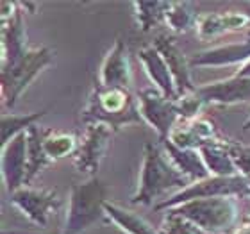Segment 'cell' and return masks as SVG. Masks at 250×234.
<instances>
[{
  "label": "cell",
  "mask_w": 250,
  "mask_h": 234,
  "mask_svg": "<svg viewBox=\"0 0 250 234\" xmlns=\"http://www.w3.org/2000/svg\"><path fill=\"white\" fill-rule=\"evenodd\" d=\"M186 186H189L188 179L173 167L172 161L165 156V152L154 141H146L143 145V161H141L138 190L132 195L130 202L152 206L167 191L172 190L181 191Z\"/></svg>",
  "instance_id": "1"
},
{
  "label": "cell",
  "mask_w": 250,
  "mask_h": 234,
  "mask_svg": "<svg viewBox=\"0 0 250 234\" xmlns=\"http://www.w3.org/2000/svg\"><path fill=\"white\" fill-rule=\"evenodd\" d=\"M81 116L88 125H107L113 132H118L127 124H138L143 120L138 97L130 93V89L105 88L100 83L93 86Z\"/></svg>",
  "instance_id": "2"
},
{
  "label": "cell",
  "mask_w": 250,
  "mask_h": 234,
  "mask_svg": "<svg viewBox=\"0 0 250 234\" xmlns=\"http://www.w3.org/2000/svg\"><path fill=\"white\" fill-rule=\"evenodd\" d=\"M105 202L107 188L97 177H89L88 181L72 184L62 234H81L100 222L105 214Z\"/></svg>",
  "instance_id": "3"
},
{
  "label": "cell",
  "mask_w": 250,
  "mask_h": 234,
  "mask_svg": "<svg viewBox=\"0 0 250 234\" xmlns=\"http://www.w3.org/2000/svg\"><path fill=\"white\" fill-rule=\"evenodd\" d=\"M172 211L189 220L206 234L227 233L238 218V204L232 197L197 198L172 208Z\"/></svg>",
  "instance_id": "4"
},
{
  "label": "cell",
  "mask_w": 250,
  "mask_h": 234,
  "mask_svg": "<svg viewBox=\"0 0 250 234\" xmlns=\"http://www.w3.org/2000/svg\"><path fill=\"white\" fill-rule=\"evenodd\" d=\"M54 61V52L48 47L29 48V52L21 59L2 66L0 81H2V100L5 107H15L31 83Z\"/></svg>",
  "instance_id": "5"
},
{
  "label": "cell",
  "mask_w": 250,
  "mask_h": 234,
  "mask_svg": "<svg viewBox=\"0 0 250 234\" xmlns=\"http://www.w3.org/2000/svg\"><path fill=\"white\" fill-rule=\"evenodd\" d=\"M214 197H250V184L249 179L243 175L234 177H213L209 175L202 181L189 182L181 191L173 193L172 197L165 198L159 204H156V209H172L181 204L197 200V198H214Z\"/></svg>",
  "instance_id": "6"
},
{
  "label": "cell",
  "mask_w": 250,
  "mask_h": 234,
  "mask_svg": "<svg viewBox=\"0 0 250 234\" xmlns=\"http://www.w3.org/2000/svg\"><path fill=\"white\" fill-rule=\"evenodd\" d=\"M136 97H138V104H140L141 118L156 129L161 141L168 140L170 132L175 129L177 120H181L177 100L167 99L161 91H157L154 88L141 89Z\"/></svg>",
  "instance_id": "7"
},
{
  "label": "cell",
  "mask_w": 250,
  "mask_h": 234,
  "mask_svg": "<svg viewBox=\"0 0 250 234\" xmlns=\"http://www.w3.org/2000/svg\"><path fill=\"white\" fill-rule=\"evenodd\" d=\"M111 134H113V129H109L107 125H88L86 134H84L83 141L79 143V149L73 156V167L77 168V172L95 177L105 152L109 149Z\"/></svg>",
  "instance_id": "8"
},
{
  "label": "cell",
  "mask_w": 250,
  "mask_h": 234,
  "mask_svg": "<svg viewBox=\"0 0 250 234\" xmlns=\"http://www.w3.org/2000/svg\"><path fill=\"white\" fill-rule=\"evenodd\" d=\"M11 202L40 227H47L48 216L59 208L58 193L52 190H34V188H20L11 195Z\"/></svg>",
  "instance_id": "9"
},
{
  "label": "cell",
  "mask_w": 250,
  "mask_h": 234,
  "mask_svg": "<svg viewBox=\"0 0 250 234\" xmlns=\"http://www.w3.org/2000/svg\"><path fill=\"white\" fill-rule=\"evenodd\" d=\"M154 47L159 50V54L163 56V59L167 61L170 72H172V77L175 81V88H177L179 99L184 97V95H189L193 91H197V86L193 84L191 79V64H189V58H186V54L181 50L175 40L167 34H161L157 36L152 43Z\"/></svg>",
  "instance_id": "10"
},
{
  "label": "cell",
  "mask_w": 250,
  "mask_h": 234,
  "mask_svg": "<svg viewBox=\"0 0 250 234\" xmlns=\"http://www.w3.org/2000/svg\"><path fill=\"white\" fill-rule=\"evenodd\" d=\"M197 93L208 104L234 106V104H250V79L247 77H229L222 81L208 83L198 86Z\"/></svg>",
  "instance_id": "11"
},
{
  "label": "cell",
  "mask_w": 250,
  "mask_h": 234,
  "mask_svg": "<svg viewBox=\"0 0 250 234\" xmlns=\"http://www.w3.org/2000/svg\"><path fill=\"white\" fill-rule=\"evenodd\" d=\"M27 175V132L16 136L2 147V177L5 190L13 195L25 184Z\"/></svg>",
  "instance_id": "12"
},
{
  "label": "cell",
  "mask_w": 250,
  "mask_h": 234,
  "mask_svg": "<svg viewBox=\"0 0 250 234\" xmlns=\"http://www.w3.org/2000/svg\"><path fill=\"white\" fill-rule=\"evenodd\" d=\"M130 83H132V72H130L129 50L125 42L118 38L102 63L100 84L105 88L130 89Z\"/></svg>",
  "instance_id": "13"
},
{
  "label": "cell",
  "mask_w": 250,
  "mask_h": 234,
  "mask_svg": "<svg viewBox=\"0 0 250 234\" xmlns=\"http://www.w3.org/2000/svg\"><path fill=\"white\" fill-rule=\"evenodd\" d=\"M0 40H2V66L15 64L29 52L27 48V32L23 27V11L18 9L11 20L0 23Z\"/></svg>",
  "instance_id": "14"
},
{
  "label": "cell",
  "mask_w": 250,
  "mask_h": 234,
  "mask_svg": "<svg viewBox=\"0 0 250 234\" xmlns=\"http://www.w3.org/2000/svg\"><path fill=\"white\" fill-rule=\"evenodd\" d=\"M168 140L173 145L181 147V149H189V150H200L204 145L220 141L218 132L214 129L213 122L209 120H191V122H184L170 132Z\"/></svg>",
  "instance_id": "15"
},
{
  "label": "cell",
  "mask_w": 250,
  "mask_h": 234,
  "mask_svg": "<svg viewBox=\"0 0 250 234\" xmlns=\"http://www.w3.org/2000/svg\"><path fill=\"white\" fill-rule=\"evenodd\" d=\"M250 61V42L230 43V45H220V47L208 48L202 52L193 54L189 58L191 68H208V66H230L238 63Z\"/></svg>",
  "instance_id": "16"
},
{
  "label": "cell",
  "mask_w": 250,
  "mask_h": 234,
  "mask_svg": "<svg viewBox=\"0 0 250 234\" xmlns=\"http://www.w3.org/2000/svg\"><path fill=\"white\" fill-rule=\"evenodd\" d=\"M140 61L145 68L146 75L150 77V81L156 84V89L161 91L167 99L170 100H177V88H175V81L172 77V72L168 68L167 61L163 59V56L159 54L154 45H146V47L140 48Z\"/></svg>",
  "instance_id": "17"
},
{
  "label": "cell",
  "mask_w": 250,
  "mask_h": 234,
  "mask_svg": "<svg viewBox=\"0 0 250 234\" xmlns=\"http://www.w3.org/2000/svg\"><path fill=\"white\" fill-rule=\"evenodd\" d=\"M165 147V152L168 154V159L172 161V165L177 168L179 172L186 177L188 181L197 182L202 181L206 177H209V172L204 159L198 150H189V149H181V147L173 145L170 140L161 141Z\"/></svg>",
  "instance_id": "18"
},
{
  "label": "cell",
  "mask_w": 250,
  "mask_h": 234,
  "mask_svg": "<svg viewBox=\"0 0 250 234\" xmlns=\"http://www.w3.org/2000/svg\"><path fill=\"white\" fill-rule=\"evenodd\" d=\"M200 156L204 159V165L208 168L209 175L213 177H234L240 175L238 168L234 165V159L230 156L229 147L225 141H214L209 145H204L200 149Z\"/></svg>",
  "instance_id": "19"
},
{
  "label": "cell",
  "mask_w": 250,
  "mask_h": 234,
  "mask_svg": "<svg viewBox=\"0 0 250 234\" xmlns=\"http://www.w3.org/2000/svg\"><path fill=\"white\" fill-rule=\"evenodd\" d=\"M45 136H47V129H42L40 125H32L31 129L27 130V175H25V184L34 179L38 173L42 172L43 168L50 165L47 152H45Z\"/></svg>",
  "instance_id": "20"
},
{
  "label": "cell",
  "mask_w": 250,
  "mask_h": 234,
  "mask_svg": "<svg viewBox=\"0 0 250 234\" xmlns=\"http://www.w3.org/2000/svg\"><path fill=\"white\" fill-rule=\"evenodd\" d=\"M105 216L113 222L115 225H118L124 233L127 234H159V231H156L145 218H141L140 214H136L134 211L122 208L115 202H105Z\"/></svg>",
  "instance_id": "21"
},
{
  "label": "cell",
  "mask_w": 250,
  "mask_h": 234,
  "mask_svg": "<svg viewBox=\"0 0 250 234\" xmlns=\"http://www.w3.org/2000/svg\"><path fill=\"white\" fill-rule=\"evenodd\" d=\"M132 7L136 11V18H138V25L143 32L152 31L161 21H167V11L170 7V2H163V0H154V2H132Z\"/></svg>",
  "instance_id": "22"
},
{
  "label": "cell",
  "mask_w": 250,
  "mask_h": 234,
  "mask_svg": "<svg viewBox=\"0 0 250 234\" xmlns=\"http://www.w3.org/2000/svg\"><path fill=\"white\" fill-rule=\"evenodd\" d=\"M45 152L50 161H59L66 156H75V152L79 149L77 136L72 132H54V130H47L45 136Z\"/></svg>",
  "instance_id": "23"
},
{
  "label": "cell",
  "mask_w": 250,
  "mask_h": 234,
  "mask_svg": "<svg viewBox=\"0 0 250 234\" xmlns=\"http://www.w3.org/2000/svg\"><path fill=\"white\" fill-rule=\"evenodd\" d=\"M45 115L47 111H36L29 115H2V124H0L2 125V147L7 145L11 140H15L16 136L27 132Z\"/></svg>",
  "instance_id": "24"
},
{
  "label": "cell",
  "mask_w": 250,
  "mask_h": 234,
  "mask_svg": "<svg viewBox=\"0 0 250 234\" xmlns=\"http://www.w3.org/2000/svg\"><path fill=\"white\" fill-rule=\"evenodd\" d=\"M197 15L193 11V5L189 2H170V7L167 11V23L173 32L184 34L197 25Z\"/></svg>",
  "instance_id": "25"
},
{
  "label": "cell",
  "mask_w": 250,
  "mask_h": 234,
  "mask_svg": "<svg viewBox=\"0 0 250 234\" xmlns=\"http://www.w3.org/2000/svg\"><path fill=\"white\" fill-rule=\"evenodd\" d=\"M197 34L200 40L208 42V40H214L218 36L227 34V23H225V15L224 13H208V15L198 16L197 20Z\"/></svg>",
  "instance_id": "26"
},
{
  "label": "cell",
  "mask_w": 250,
  "mask_h": 234,
  "mask_svg": "<svg viewBox=\"0 0 250 234\" xmlns=\"http://www.w3.org/2000/svg\"><path fill=\"white\" fill-rule=\"evenodd\" d=\"M159 234H206V233L200 231L197 225L191 224L184 216L177 214L172 209H168L167 214H165L163 229L159 231Z\"/></svg>",
  "instance_id": "27"
},
{
  "label": "cell",
  "mask_w": 250,
  "mask_h": 234,
  "mask_svg": "<svg viewBox=\"0 0 250 234\" xmlns=\"http://www.w3.org/2000/svg\"><path fill=\"white\" fill-rule=\"evenodd\" d=\"M206 102L202 100V97L193 91L189 95H184L181 99H177V109L179 116L183 122H191V120H197V115L204 109Z\"/></svg>",
  "instance_id": "28"
},
{
  "label": "cell",
  "mask_w": 250,
  "mask_h": 234,
  "mask_svg": "<svg viewBox=\"0 0 250 234\" xmlns=\"http://www.w3.org/2000/svg\"><path fill=\"white\" fill-rule=\"evenodd\" d=\"M225 143H227L230 156L234 159L238 173L250 179V145H243L238 141H225Z\"/></svg>",
  "instance_id": "29"
},
{
  "label": "cell",
  "mask_w": 250,
  "mask_h": 234,
  "mask_svg": "<svg viewBox=\"0 0 250 234\" xmlns=\"http://www.w3.org/2000/svg\"><path fill=\"white\" fill-rule=\"evenodd\" d=\"M2 234H62L61 231H45V233H23V231H4Z\"/></svg>",
  "instance_id": "30"
},
{
  "label": "cell",
  "mask_w": 250,
  "mask_h": 234,
  "mask_svg": "<svg viewBox=\"0 0 250 234\" xmlns=\"http://www.w3.org/2000/svg\"><path fill=\"white\" fill-rule=\"evenodd\" d=\"M238 77H247V79H250V61L249 63H245L243 66H241V70H238V73H236Z\"/></svg>",
  "instance_id": "31"
},
{
  "label": "cell",
  "mask_w": 250,
  "mask_h": 234,
  "mask_svg": "<svg viewBox=\"0 0 250 234\" xmlns=\"http://www.w3.org/2000/svg\"><path fill=\"white\" fill-rule=\"evenodd\" d=\"M236 234H250V225L245 224L243 227H240V229L236 231Z\"/></svg>",
  "instance_id": "32"
},
{
  "label": "cell",
  "mask_w": 250,
  "mask_h": 234,
  "mask_svg": "<svg viewBox=\"0 0 250 234\" xmlns=\"http://www.w3.org/2000/svg\"><path fill=\"white\" fill-rule=\"evenodd\" d=\"M243 130H250V118L245 122V125H243Z\"/></svg>",
  "instance_id": "33"
},
{
  "label": "cell",
  "mask_w": 250,
  "mask_h": 234,
  "mask_svg": "<svg viewBox=\"0 0 250 234\" xmlns=\"http://www.w3.org/2000/svg\"><path fill=\"white\" fill-rule=\"evenodd\" d=\"M247 42H250V34H249V40H247Z\"/></svg>",
  "instance_id": "34"
},
{
  "label": "cell",
  "mask_w": 250,
  "mask_h": 234,
  "mask_svg": "<svg viewBox=\"0 0 250 234\" xmlns=\"http://www.w3.org/2000/svg\"><path fill=\"white\" fill-rule=\"evenodd\" d=\"M247 224H249V225H250V218H249V222H247Z\"/></svg>",
  "instance_id": "35"
},
{
  "label": "cell",
  "mask_w": 250,
  "mask_h": 234,
  "mask_svg": "<svg viewBox=\"0 0 250 234\" xmlns=\"http://www.w3.org/2000/svg\"><path fill=\"white\" fill-rule=\"evenodd\" d=\"M249 184H250V179H249Z\"/></svg>",
  "instance_id": "36"
}]
</instances>
